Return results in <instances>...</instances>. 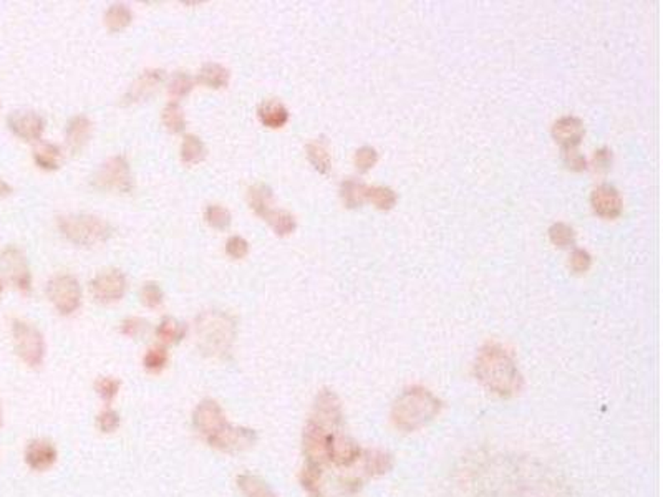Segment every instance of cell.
<instances>
[{
	"mask_svg": "<svg viewBox=\"0 0 663 497\" xmlns=\"http://www.w3.org/2000/svg\"><path fill=\"white\" fill-rule=\"evenodd\" d=\"M476 375L491 391L501 396H511L521 389L522 378L512 356L496 343H488L480 352Z\"/></svg>",
	"mask_w": 663,
	"mask_h": 497,
	"instance_id": "6da1fadb",
	"label": "cell"
},
{
	"mask_svg": "<svg viewBox=\"0 0 663 497\" xmlns=\"http://www.w3.org/2000/svg\"><path fill=\"white\" fill-rule=\"evenodd\" d=\"M196 333L204 355L224 356L231 352L236 338V322L225 312L206 310L197 317Z\"/></svg>",
	"mask_w": 663,
	"mask_h": 497,
	"instance_id": "7a4b0ae2",
	"label": "cell"
},
{
	"mask_svg": "<svg viewBox=\"0 0 663 497\" xmlns=\"http://www.w3.org/2000/svg\"><path fill=\"white\" fill-rule=\"evenodd\" d=\"M440 408V401L423 388H412L403 393V396L396 401L393 419L396 426L405 429H414L426 423L436 415Z\"/></svg>",
	"mask_w": 663,
	"mask_h": 497,
	"instance_id": "3957f363",
	"label": "cell"
},
{
	"mask_svg": "<svg viewBox=\"0 0 663 497\" xmlns=\"http://www.w3.org/2000/svg\"><path fill=\"white\" fill-rule=\"evenodd\" d=\"M58 229L70 243L82 247L105 243L111 236L110 224L93 214H69L58 217Z\"/></svg>",
	"mask_w": 663,
	"mask_h": 497,
	"instance_id": "277c9868",
	"label": "cell"
},
{
	"mask_svg": "<svg viewBox=\"0 0 663 497\" xmlns=\"http://www.w3.org/2000/svg\"><path fill=\"white\" fill-rule=\"evenodd\" d=\"M92 185L100 191H132L133 178L132 171H130V164L125 156L118 154L106 159L105 163L97 169V173H95Z\"/></svg>",
	"mask_w": 663,
	"mask_h": 497,
	"instance_id": "5b68a950",
	"label": "cell"
},
{
	"mask_svg": "<svg viewBox=\"0 0 663 497\" xmlns=\"http://www.w3.org/2000/svg\"><path fill=\"white\" fill-rule=\"evenodd\" d=\"M15 352L29 366H40L45 358V340L39 329L27 322L15 320L12 325Z\"/></svg>",
	"mask_w": 663,
	"mask_h": 497,
	"instance_id": "8992f818",
	"label": "cell"
},
{
	"mask_svg": "<svg viewBox=\"0 0 663 497\" xmlns=\"http://www.w3.org/2000/svg\"><path fill=\"white\" fill-rule=\"evenodd\" d=\"M47 295L62 315H71L82 303V287L70 274H58L47 284Z\"/></svg>",
	"mask_w": 663,
	"mask_h": 497,
	"instance_id": "52a82bcc",
	"label": "cell"
},
{
	"mask_svg": "<svg viewBox=\"0 0 663 497\" xmlns=\"http://www.w3.org/2000/svg\"><path fill=\"white\" fill-rule=\"evenodd\" d=\"M0 271L7 275V279L20 290L22 294H29L32 290V275L29 264L22 250L17 245H8L0 254Z\"/></svg>",
	"mask_w": 663,
	"mask_h": 497,
	"instance_id": "ba28073f",
	"label": "cell"
},
{
	"mask_svg": "<svg viewBox=\"0 0 663 497\" xmlns=\"http://www.w3.org/2000/svg\"><path fill=\"white\" fill-rule=\"evenodd\" d=\"M257 440H259V436L254 429L232 426L228 423L214 436H211L207 442L223 453H239V451H246L254 446Z\"/></svg>",
	"mask_w": 663,
	"mask_h": 497,
	"instance_id": "9c48e42d",
	"label": "cell"
},
{
	"mask_svg": "<svg viewBox=\"0 0 663 497\" xmlns=\"http://www.w3.org/2000/svg\"><path fill=\"white\" fill-rule=\"evenodd\" d=\"M128 289V280L121 271H106L90 282L93 298L100 303H113L123 298Z\"/></svg>",
	"mask_w": 663,
	"mask_h": 497,
	"instance_id": "30bf717a",
	"label": "cell"
},
{
	"mask_svg": "<svg viewBox=\"0 0 663 497\" xmlns=\"http://www.w3.org/2000/svg\"><path fill=\"white\" fill-rule=\"evenodd\" d=\"M193 424L197 433L202 434L207 441L228 424V419H225L223 408L214 400H202L194 410Z\"/></svg>",
	"mask_w": 663,
	"mask_h": 497,
	"instance_id": "8fae6325",
	"label": "cell"
},
{
	"mask_svg": "<svg viewBox=\"0 0 663 497\" xmlns=\"http://www.w3.org/2000/svg\"><path fill=\"white\" fill-rule=\"evenodd\" d=\"M7 124L15 136L25 141H39L45 129V120L35 111H13Z\"/></svg>",
	"mask_w": 663,
	"mask_h": 497,
	"instance_id": "7c38bea8",
	"label": "cell"
},
{
	"mask_svg": "<svg viewBox=\"0 0 663 497\" xmlns=\"http://www.w3.org/2000/svg\"><path fill=\"white\" fill-rule=\"evenodd\" d=\"M332 434L326 431V428L320 424L312 423L307 424L304 433V451L309 458L310 464L320 466L323 461L328 459V445H330Z\"/></svg>",
	"mask_w": 663,
	"mask_h": 497,
	"instance_id": "4fadbf2b",
	"label": "cell"
},
{
	"mask_svg": "<svg viewBox=\"0 0 663 497\" xmlns=\"http://www.w3.org/2000/svg\"><path fill=\"white\" fill-rule=\"evenodd\" d=\"M590 203H592L595 213L606 219L619 217L622 208H624L620 192L610 185H601L595 187L592 196H590Z\"/></svg>",
	"mask_w": 663,
	"mask_h": 497,
	"instance_id": "5bb4252c",
	"label": "cell"
},
{
	"mask_svg": "<svg viewBox=\"0 0 663 497\" xmlns=\"http://www.w3.org/2000/svg\"><path fill=\"white\" fill-rule=\"evenodd\" d=\"M165 80L163 70H146L144 73L134 80L132 87H130L126 95L123 96V105H134V103L148 100L153 93L160 88V85Z\"/></svg>",
	"mask_w": 663,
	"mask_h": 497,
	"instance_id": "9a60e30c",
	"label": "cell"
},
{
	"mask_svg": "<svg viewBox=\"0 0 663 497\" xmlns=\"http://www.w3.org/2000/svg\"><path fill=\"white\" fill-rule=\"evenodd\" d=\"M584 124L575 116H562L552 127V138L562 146V151L575 150L584 138Z\"/></svg>",
	"mask_w": 663,
	"mask_h": 497,
	"instance_id": "2e32d148",
	"label": "cell"
},
{
	"mask_svg": "<svg viewBox=\"0 0 663 497\" xmlns=\"http://www.w3.org/2000/svg\"><path fill=\"white\" fill-rule=\"evenodd\" d=\"M57 449L50 441L35 440L25 449V461L34 471H47L57 461Z\"/></svg>",
	"mask_w": 663,
	"mask_h": 497,
	"instance_id": "e0dca14e",
	"label": "cell"
},
{
	"mask_svg": "<svg viewBox=\"0 0 663 497\" xmlns=\"http://www.w3.org/2000/svg\"><path fill=\"white\" fill-rule=\"evenodd\" d=\"M92 134V122L85 115H76L67 124L65 140L71 153L76 154L83 150Z\"/></svg>",
	"mask_w": 663,
	"mask_h": 497,
	"instance_id": "ac0fdd59",
	"label": "cell"
},
{
	"mask_svg": "<svg viewBox=\"0 0 663 497\" xmlns=\"http://www.w3.org/2000/svg\"><path fill=\"white\" fill-rule=\"evenodd\" d=\"M315 423L323 426V424H337L340 423V403H338L337 396L328 389H322L317 396V403H315Z\"/></svg>",
	"mask_w": 663,
	"mask_h": 497,
	"instance_id": "d6986e66",
	"label": "cell"
},
{
	"mask_svg": "<svg viewBox=\"0 0 663 497\" xmlns=\"http://www.w3.org/2000/svg\"><path fill=\"white\" fill-rule=\"evenodd\" d=\"M360 449L355 442H351L345 438H330V445H328V459H332L333 463L340 464V466H347L350 463H354L355 459L358 458Z\"/></svg>",
	"mask_w": 663,
	"mask_h": 497,
	"instance_id": "ffe728a7",
	"label": "cell"
},
{
	"mask_svg": "<svg viewBox=\"0 0 663 497\" xmlns=\"http://www.w3.org/2000/svg\"><path fill=\"white\" fill-rule=\"evenodd\" d=\"M259 120L267 128H282L288 122V110L279 100H267L259 106Z\"/></svg>",
	"mask_w": 663,
	"mask_h": 497,
	"instance_id": "44dd1931",
	"label": "cell"
},
{
	"mask_svg": "<svg viewBox=\"0 0 663 497\" xmlns=\"http://www.w3.org/2000/svg\"><path fill=\"white\" fill-rule=\"evenodd\" d=\"M247 201H249V206L252 208V210H254L257 216L263 219L274 209L272 208L274 192L267 185L251 186L249 191H247Z\"/></svg>",
	"mask_w": 663,
	"mask_h": 497,
	"instance_id": "7402d4cb",
	"label": "cell"
},
{
	"mask_svg": "<svg viewBox=\"0 0 663 497\" xmlns=\"http://www.w3.org/2000/svg\"><path fill=\"white\" fill-rule=\"evenodd\" d=\"M229 80H231V73H229L225 66L219 64H206L202 65L200 73H197L196 82L204 85V87L218 89L228 87Z\"/></svg>",
	"mask_w": 663,
	"mask_h": 497,
	"instance_id": "603a6c76",
	"label": "cell"
},
{
	"mask_svg": "<svg viewBox=\"0 0 663 497\" xmlns=\"http://www.w3.org/2000/svg\"><path fill=\"white\" fill-rule=\"evenodd\" d=\"M188 326L173 317H165L156 329V337L165 345H176L186 337Z\"/></svg>",
	"mask_w": 663,
	"mask_h": 497,
	"instance_id": "cb8c5ba5",
	"label": "cell"
},
{
	"mask_svg": "<svg viewBox=\"0 0 663 497\" xmlns=\"http://www.w3.org/2000/svg\"><path fill=\"white\" fill-rule=\"evenodd\" d=\"M237 486L246 497H277L264 479L249 473L241 474L237 477Z\"/></svg>",
	"mask_w": 663,
	"mask_h": 497,
	"instance_id": "d4e9b609",
	"label": "cell"
},
{
	"mask_svg": "<svg viewBox=\"0 0 663 497\" xmlns=\"http://www.w3.org/2000/svg\"><path fill=\"white\" fill-rule=\"evenodd\" d=\"M367 189L368 186L363 182L345 179L340 186V198L349 209L360 208L363 203H367Z\"/></svg>",
	"mask_w": 663,
	"mask_h": 497,
	"instance_id": "484cf974",
	"label": "cell"
},
{
	"mask_svg": "<svg viewBox=\"0 0 663 497\" xmlns=\"http://www.w3.org/2000/svg\"><path fill=\"white\" fill-rule=\"evenodd\" d=\"M305 153H307V158H309L310 161V164H312L320 174L330 173L332 158L327 150V145L322 140L309 143V145L305 146Z\"/></svg>",
	"mask_w": 663,
	"mask_h": 497,
	"instance_id": "4316f807",
	"label": "cell"
},
{
	"mask_svg": "<svg viewBox=\"0 0 663 497\" xmlns=\"http://www.w3.org/2000/svg\"><path fill=\"white\" fill-rule=\"evenodd\" d=\"M34 159L39 168L45 169V171H57L62 163V151L52 143H42L34 151Z\"/></svg>",
	"mask_w": 663,
	"mask_h": 497,
	"instance_id": "83f0119b",
	"label": "cell"
},
{
	"mask_svg": "<svg viewBox=\"0 0 663 497\" xmlns=\"http://www.w3.org/2000/svg\"><path fill=\"white\" fill-rule=\"evenodd\" d=\"M264 221H267L269 226L272 227V231L281 237L292 234V232L297 229L295 217L284 209H272L267 216L264 217Z\"/></svg>",
	"mask_w": 663,
	"mask_h": 497,
	"instance_id": "f1b7e54d",
	"label": "cell"
},
{
	"mask_svg": "<svg viewBox=\"0 0 663 497\" xmlns=\"http://www.w3.org/2000/svg\"><path fill=\"white\" fill-rule=\"evenodd\" d=\"M132 24V10L123 3H115L105 13V25L110 32L116 34Z\"/></svg>",
	"mask_w": 663,
	"mask_h": 497,
	"instance_id": "f546056e",
	"label": "cell"
},
{
	"mask_svg": "<svg viewBox=\"0 0 663 497\" xmlns=\"http://www.w3.org/2000/svg\"><path fill=\"white\" fill-rule=\"evenodd\" d=\"M207 154L204 143L194 134H186L181 146V159L184 164H197L204 161Z\"/></svg>",
	"mask_w": 663,
	"mask_h": 497,
	"instance_id": "4dcf8cb0",
	"label": "cell"
},
{
	"mask_svg": "<svg viewBox=\"0 0 663 497\" xmlns=\"http://www.w3.org/2000/svg\"><path fill=\"white\" fill-rule=\"evenodd\" d=\"M161 118H163V124L169 133L178 134L184 131V128H186V118H184L181 106L176 101H171L165 106Z\"/></svg>",
	"mask_w": 663,
	"mask_h": 497,
	"instance_id": "1f68e13d",
	"label": "cell"
},
{
	"mask_svg": "<svg viewBox=\"0 0 663 497\" xmlns=\"http://www.w3.org/2000/svg\"><path fill=\"white\" fill-rule=\"evenodd\" d=\"M367 201L382 210H390L396 204L395 191L385 186H372L367 189Z\"/></svg>",
	"mask_w": 663,
	"mask_h": 497,
	"instance_id": "d6a6232c",
	"label": "cell"
},
{
	"mask_svg": "<svg viewBox=\"0 0 663 497\" xmlns=\"http://www.w3.org/2000/svg\"><path fill=\"white\" fill-rule=\"evenodd\" d=\"M204 217H206V222L218 231L228 229L232 221L231 213H229L225 208H223V206H218V204L207 206V209L204 210Z\"/></svg>",
	"mask_w": 663,
	"mask_h": 497,
	"instance_id": "836d02e7",
	"label": "cell"
},
{
	"mask_svg": "<svg viewBox=\"0 0 663 497\" xmlns=\"http://www.w3.org/2000/svg\"><path fill=\"white\" fill-rule=\"evenodd\" d=\"M194 78L186 71H176L168 83V92L173 98H183L194 88Z\"/></svg>",
	"mask_w": 663,
	"mask_h": 497,
	"instance_id": "e575fe53",
	"label": "cell"
},
{
	"mask_svg": "<svg viewBox=\"0 0 663 497\" xmlns=\"http://www.w3.org/2000/svg\"><path fill=\"white\" fill-rule=\"evenodd\" d=\"M549 237H551L552 244L561 249L572 247L575 244V232L571 226L564 222H557L549 229Z\"/></svg>",
	"mask_w": 663,
	"mask_h": 497,
	"instance_id": "d590c367",
	"label": "cell"
},
{
	"mask_svg": "<svg viewBox=\"0 0 663 497\" xmlns=\"http://www.w3.org/2000/svg\"><path fill=\"white\" fill-rule=\"evenodd\" d=\"M143 365L144 368L151 373H160V371L165 370V366L168 365V352H166L165 347H153L146 352V355L143 358Z\"/></svg>",
	"mask_w": 663,
	"mask_h": 497,
	"instance_id": "8d00e7d4",
	"label": "cell"
},
{
	"mask_svg": "<svg viewBox=\"0 0 663 497\" xmlns=\"http://www.w3.org/2000/svg\"><path fill=\"white\" fill-rule=\"evenodd\" d=\"M95 389H97L98 396L102 398L106 405L115 400V396L118 395L120 389V382L116 378H111V376H102L95 382Z\"/></svg>",
	"mask_w": 663,
	"mask_h": 497,
	"instance_id": "74e56055",
	"label": "cell"
},
{
	"mask_svg": "<svg viewBox=\"0 0 663 497\" xmlns=\"http://www.w3.org/2000/svg\"><path fill=\"white\" fill-rule=\"evenodd\" d=\"M139 295H141V302L148 308H158L165 300L163 290H161L160 285L155 284V282H146V284L143 285L141 294Z\"/></svg>",
	"mask_w": 663,
	"mask_h": 497,
	"instance_id": "f35d334b",
	"label": "cell"
},
{
	"mask_svg": "<svg viewBox=\"0 0 663 497\" xmlns=\"http://www.w3.org/2000/svg\"><path fill=\"white\" fill-rule=\"evenodd\" d=\"M378 161V153L375 147L372 146H363L360 147L355 154V166L360 173H367L368 169H372L373 166L377 164Z\"/></svg>",
	"mask_w": 663,
	"mask_h": 497,
	"instance_id": "ab89813d",
	"label": "cell"
},
{
	"mask_svg": "<svg viewBox=\"0 0 663 497\" xmlns=\"http://www.w3.org/2000/svg\"><path fill=\"white\" fill-rule=\"evenodd\" d=\"M225 254L232 259H244L249 254V244L244 237L232 236L225 243Z\"/></svg>",
	"mask_w": 663,
	"mask_h": 497,
	"instance_id": "60d3db41",
	"label": "cell"
},
{
	"mask_svg": "<svg viewBox=\"0 0 663 497\" xmlns=\"http://www.w3.org/2000/svg\"><path fill=\"white\" fill-rule=\"evenodd\" d=\"M97 426L103 433L116 431V429H118V426H120V415L116 413L115 410L106 408L105 411H102V413L98 415Z\"/></svg>",
	"mask_w": 663,
	"mask_h": 497,
	"instance_id": "b9f144b4",
	"label": "cell"
},
{
	"mask_svg": "<svg viewBox=\"0 0 663 497\" xmlns=\"http://www.w3.org/2000/svg\"><path fill=\"white\" fill-rule=\"evenodd\" d=\"M590 266H592V257L587 250L584 249H574V252L571 255V267L575 274H584L587 272Z\"/></svg>",
	"mask_w": 663,
	"mask_h": 497,
	"instance_id": "7bdbcfd3",
	"label": "cell"
},
{
	"mask_svg": "<svg viewBox=\"0 0 663 497\" xmlns=\"http://www.w3.org/2000/svg\"><path fill=\"white\" fill-rule=\"evenodd\" d=\"M319 479H320V468L317 464L309 463V466H307L304 471H302V476H300L302 486H304L307 491H312V492L317 491Z\"/></svg>",
	"mask_w": 663,
	"mask_h": 497,
	"instance_id": "ee69618b",
	"label": "cell"
},
{
	"mask_svg": "<svg viewBox=\"0 0 663 497\" xmlns=\"http://www.w3.org/2000/svg\"><path fill=\"white\" fill-rule=\"evenodd\" d=\"M144 329H146V322L139 319V317H130L121 324V333L130 338L138 337L139 333H143Z\"/></svg>",
	"mask_w": 663,
	"mask_h": 497,
	"instance_id": "f6af8a7d",
	"label": "cell"
},
{
	"mask_svg": "<svg viewBox=\"0 0 663 497\" xmlns=\"http://www.w3.org/2000/svg\"><path fill=\"white\" fill-rule=\"evenodd\" d=\"M564 163H566L567 168L574 169V171H582V169L587 168L585 158L577 150L564 151Z\"/></svg>",
	"mask_w": 663,
	"mask_h": 497,
	"instance_id": "bcb514c9",
	"label": "cell"
},
{
	"mask_svg": "<svg viewBox=\"0 0 663 497\" xmlns=\"http://www.w3.org/2000/svg\"><path fill=\"white\" fill-rule=\"evenodd\" d=\"M367 468L372 469L373 473H385L390 468V458L383 453H373L370 454Z\"/></svg>",
	"mask_w": 663,
	"mask_h": 497,
	"instance_id": "7dc6e473",
	"label": "cell"
},
{
	"mask_svg": "<svg viewBox=\"0 0 663 497\" xmlns=\"http://www.w3.org/2000/svg\"><path fill=\"white\" fill-rule=\"evenodd\" d=\"M610 163H612L610 151H607V150L597 151V154H595V168H597V169H607L608 166H610Z\"/></svg>",
	"mask_w": 663,
	"mask_h": 497,
	"instance_id": "c3c4849f",
	"label": "cell"
},
{
	"mask_svg": "<svg viewBox=\"0 0 663 497\" xmlns=\"http://www.w3.org/2000/svg\"><path fill=\"white\" fill-rule=\"evenodd\" d=\"M11 192H12V186L7 185L6 181H2V179H0V199L7 198V196L11 194Z\"/></svg>",
	"mask_w": 663,
	"mask_h": 497,
	"instance_id": "681fc988",
	"label": "cell"
},
{
	"mask_svg": "<svg viewBox=\"0 0 663 497\" xmlns=\"http://www.w3.org/2000/svg\"><path fill=\"white\" fill-rule=\"evenodd\" d=\"M2 290H4V284H2V280H0V295H2Z\"/></svg>",
	"mask_w": 663,
	"mask_h": 497,
	"instance_id": "f907efd6",
	"label": "cell"
},
{
	"mask_svg": "<svg viewBox=\"0 0 663 497\" xmlns=\"http://www.w3.org/2000/svg\"><path fill=\"white\" fill-rule=\"evenodd\" d=\"M0 424H2V408H0Z\"/></svg>",
	"mask_w": 663,
	"mask_h": 497,
	"instance_id": "816d5d0a",
	"label": "cell"
}]
</instances>
